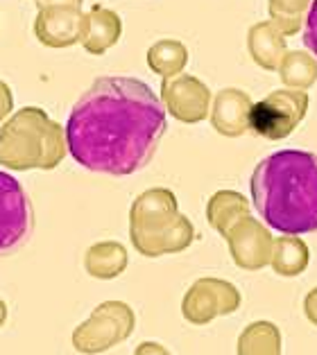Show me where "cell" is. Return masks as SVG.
<instances>
[{"label": "cell", "instance_id": "cell-1", "mask_svg": "<svg viewBox=\"0 0 317 355\" xmlns=\"http://www.w3.org/2000/svg\"><path fill=\"white\" fill-rule=\"evenodd\" d=\"M64 129L68 154L82 168L127 177L154 159L168 111L145 82L105 75L80 95Z\"/></svg>", "mask_w": 317, "mask_h": 355}, {"label": "cell", "instance_id": "cell-2", "mask_svg": "<svg viewBox=\"0 0 317 355\" xmlns=\"http://www.w3.org/2000/svg\"><path fill=\"white\" fill-rule=\"evenodd\" d=\"M252 204L281 236L317 231V154L279 150L256 163L250 179Z\"/></svg>", "mask_w": 317, "mask_h": 355}, {"label": "cell", "instance_id": "cell-3", "mask_svg": "<svg viewBox=\"0 0 317 355\" xmlns=\"http://www.w3.org/2000/svg\"><path fill=\"white\" fill-rule=\"evenodd\" d=\"M68 154L66 129L44 109L23 107L0 127V166L10 170H55Z\"/></svg>", "mask_w": 317, "mask_h": 355}, {"label": "cell", "instance_id": "cell-4", "mask_svg": "<svg viewBox=\"0 0 317 355\" xmlns=\"http://www.w3.org/2000/svg\"><path fill=\"white\" fill-rule=\"evenodd\" d=\"M130 240L145 258L179 254L193 245L195 227L179 213L177 195L168 188H150L130 209Z\"/></svg>", "mask_w": 317, "mask_h": 355}, {"label": "cell", "instance_id": "cell-5", "mask_svg": "<svg viewBox=\"0 0 317 355\" xmlns=\"http://www.w3.org/2000/svg\"><path fill=\"white\" fill-rule=\"evenodd\" d=\"M134 328L136 315L125 301H102L73 331V346L82 355H98L130 340Z\"/></svg>", "mask_w": 317, "mask_h": 355}, {"label": "cell", "instance_id": "cell-6", "mask_svg": "<svg viewBox=\"0 0 317 355\" xmlns=\"http://www.w3.org/2000/svg\"><path fill=\"white\" fill-rule=\"evenodd\" d=\"M308 93L295 89H277L254 102L252 132L265 141H284L304 123L308 114Z\"/></svg>", "mask_w": 317, "mask_h": 355}, {"label": "cell", "instance_id": "cell-7", "mask_svg": "<svg viewBox=\"0 0 317 355\" xmlns=\"http://www.w3.org/2000/svg\"><path fill=\"white\" fill-rule=\"evenodd\" d=\"M241 303L243 297L234 283L204 276V279H197L184 294L182 315L188 324L207 326L218 317L234 315Z\"/></svg>", "mask_w": 317, "mask_h": 355}, {"label": "cell", "instance_id": "cell-8", "mask_svg": "<svg viewBox=\"0 0 317 355\" xmlns=\"http://www.w3.org/2000/svg\"><path fill=\"white\" fill-rule=\"evenodd\" d=\"M32 229V206L19 179L0 172V256L19 249Z\"/></svg>", "mask_w": 317, "mask_h": 355}, {"label": "cell", "instance_id": "cell-9", "mask_svg": "<svg viewBox=\"0 0 317 355\" xmlns=\"http://www.w3.org/2000/svg\"><path fill=\"white\" fill-rule=\"evenodd\" d=\"M161 102L170 116L184 125H197L211 114L213 93L200 77L195 75H175L161 82Z\"/></svg>", "mask_w": 317, "mask_h": 355}, {"label": "cell", "instance_id": "cell-10", "mask_svg": "<svg viewBox=\"0 0 317 355\" xmlns=\"http://www.w3.org/2000/svg\"><path fill=\"white\" fill-rule=\"evenodd\" d=\"M234 263L245 272H259L272 261L274 238L261 220L247 215L225 236Z\"/></svg>", "mask_w": 317, "mask_h": 355}, {"label": "cell", "instance_id": "cell-11", "mask_svg": "<svg viewBox=\"0 0 317 355\" xmlns=\"http://www.w3.org/2000/svg\"><path fill=\"white\" fill-rule=\"evenodd\" d=\"M84 12L82 7L53 5L41 7L34 19V34L46 48H71L82 39Z\"/></svg>", "mask_w": 317, "mask_h": 355}, {"label": "cell", "instance_id": "cell-12", "mask_svg": "<svg viewBox=\"0 0 317 355\" xmlns=\"http://www.w3.org/2000/svg\"><path fill=\"white\" fill-rule=\"evenodd\" d=\"M252 109L254 100L243 89H222L213 95L211 102V125L225 138H238L252 132Z\"/></svg>", "mask_w": 317, "mask_h": 355}, {"label": "cell", "instance_id": "cell-13", "mask_svg": "<svg viewBox=\"0 0 317 355\" xmlns=\"http://www.w3.org/2000/svg\"><path fill=\"white\" fill-rule=\"evenodd\" d=\"M123 37V19L118 12L109 7L93 5L89 12H84L82 23V48L89 55H105L109 48H114Z\"/></svg>", "mask_w": 317, "mask_h": 355}, {"label": "cell", "instance_id": "cell-14", "mask_svg": "<svg viewBox=\"0 0 317 355\" xmlns=\"http://www.w3.org/2000/svg\"><path fill=\"white\" fill-rule=\"evenodd\" d=\"M288 37L272 21H259L247 30V53L254 59V64L263 71H279L281 59L288 53Z\"/></svg>", "mask_w": 317, "mask_h": 355}, {"label": "cell", "instance_id": "cell-15", "mask_svg": "<svg viewBox=\"0 0 317 355\" xmlns=\"http://www.w3.org/2000/svg\"><path fill=\"white\" fill-rule=\"evenodd\" d=\"M130 265V256H127L125 245L116 240H102L91 245L84 254V270L89 276L98 281H111L118 279Z\"/></svg>", "mask_w": 317, "mask_h": 355}, {"label": "cell", "instance_id": "cell-16", "mask_svg": "<svg viewBox=\"0 0 317 355\" xmlns=\"http://www.w3.org/2000/svg\"><path fill=\"white\" fill-rule=\"evenodd\" d=\"M247 215H250V202L238 190H218L211 195L207 204V220L222 238Z\"/></svg>", "mask_w": 317, "mask_h": 355}, {"label": "cell", "instance_id": "cell-17", "mask_svg": "<svg viewBox=\"0 0 317 355\" xmlns=\"http://www.w3.org/2000/svg\"><path fill=\"white\" fill-rule=\"evenodd\" d=\"M308 263H311V249L299 236H281L274 240L270 267L279 276L293 279V276L304 274Z\"/></svg>", "mask_w": 317, "mask_h": 355}, {"label": "cell", "instance_id": "cell-18", "mask_svg": "<svg viewBox=\"0 0 317 355\" xmlns=\"http://www.w3.org/2000/svg\"><path fill=\"white\" fill-rule=\"evenodd\" d=\"M238 355H284V337L277 324L272 322H252L238 335L236 344Z\"/></svg>", "mask_w": 317, "mask_h": 355}, {"label": "cell", "instance_id": "cell-19", "mask_svg": "<svg viewBox=\"0 0 317 355\" xmlns=\"http://www.w3.org/2000/svg\"><path fill=\"white\" fill-rule=\"evenodd\" d=\"M277 73L286 89L308 91L317 84V57L308 50H288Z\"/></svg>", "mask_w": 317, "mask_h": 355}, {"label": "cell", "instance_id": "cell-20", "mask_svg": "<svg viewBox=\"0 0 317 355\" xmlns=\"http://www.w3.org/2000/svg\"><path fill=\"white\" fill-rule=\"evenodd\" d=\"M188 64V48L177 39H161L152 43L148 50V66L159 77H175L182 75Z\"/></svg>", "mask_w": 317, "mask_h": 355}, {"label": "cell", "instance_id": "cell-21", "mask_svg": "<svg viewBox=\"0 0 317 355\" xmlns=\"http://www.w3.org/2000/svg\"><path fill=\"white\" fill-rule=\"evenodd\" d=\"M311 5L313 0H268L270 21L277 25L284 37H295L304 28Z\"/></svg>", "mask_w": 317, "mask_h": 355}, {"label": "cell", "instance_id": "cell-22", "mask_svg": "<svg viewBox=\"0 0 317 355\" xmlns=\"http://www.w3.org/2000/svg\"><path fill=\"white\" fill-rule=\"evenodd\" d=\"M304 43H306V48H308V53H313L317 57V0H313L311 10H308V14H306Z\"/></svg>", "mask_w": 317, "mask_h": 355}, {"label": "cell", "instance_id": "cell-23", "mask_svg": "<svg viewBox=\"0 0 317 355\" xmlns=\"http://www.w3.org/2000/svg\"><path fill=\"white\" fill-rule=\"evenodd\" d=\"M14 111V93L10 89V84H5L0 80V123H5Z\"/></svg>", "mask_w": 317, "mask_h": 355}, {"label": "cell", "instance_id": "cell-24", "mask_svg": "<svg viewBox=\"0 0 317 355\" xmlns=\"http://www.w3.org/2000/svg\"><path fill=\"white\" fill-rule=\"evenodd\" d=\"M304 315L313 326H317V288H313L304 299Z\"/></svg>", "mask_w": 317, "mask_h": 355}, {"label": "cell", "instance_id": "cell-25", "mask_svg": "<svg viewBox=\"0 0 317 355\" xmlns=\"http://www.w3.org/2000/svg\"><path fill=\"white\" fill-rule=\"evenodd\" d=\"M134 355H173V353L159 342H141L139 346H136Z\"/></svg>", "mask_w": 317, "mask_h": 355}, {"label": "cell", "instance_id": "cell-26", "mask_svg": "<svg viewBox=\"0 0 317 355\" xmlns=\"http://www.w3.org/2000/svg\"><path fill=\"white\" fill-rule=\"evenodd\" d=\"M84 0H37V10L41 7H53V5H66V7H82Z\"/></svg>", "mask_w": 317, "mask_h": 355}, {"label": "cell", "instance_id": "cell-27", "mask_svg": "<svg viewBox=\"0 0 317 355\" xmlns=\"http://www.w3.org/2000/svg\"><path fill=\"white\" fill-rule=\"evenodd\" d=\"M5 322H7V303L0 299V328L5 326Z\"/></svg>", "mask_w": 317, "mask_h": 355}]
</instances>
